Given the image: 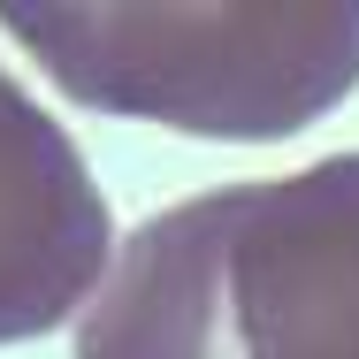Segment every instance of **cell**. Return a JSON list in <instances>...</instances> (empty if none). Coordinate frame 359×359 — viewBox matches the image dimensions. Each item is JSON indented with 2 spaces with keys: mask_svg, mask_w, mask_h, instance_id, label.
<instances>
[{
  "mask_svg": "<svg viewBox=\"0 0 359 359\" xmlns=\"http://www.w3.org/2000/svg\"><path fill=\"white\" fill-rule=\"evenodd\" d=\"M0 23L76 107L199 138H290L359 84V0H0Z\"/></svg>",
  "mask_w": 359,
  "mask_h": 359,
  "instance_id": "6da1fadb",
  "label": "cell"
},
{
  "mask_svg": "<svg viewBox=\"0 0 359 359\" xmlns=\"http://www.w3.org/2000/svg\"><path fill=\"white\" fill-rule=\"evenodd\" d=\"M115 260V222L69 130L0 69V344L62 329Z\"/></svg>",
  "mask_w": 359,
  "mask_h": 359,
  "instance_id": "3957f363",
  "label": "cell"
},
{
  "mask_svg": "<svg viewBox=\"0 0 359 359\" xmlns=\"http://www.w3.org/2000/svg\"><path fill=\"white\" fill-rule=\"evenodd\" d=\"M222 329L237 359H359V153L222 184Z\"/></svg>",
  "mask_w": 359,
  "mask_h": 359,
  "instance_id": "7a4b0ae2",
  "label": "cell"
},
{
  "mask_svg": "<svg viewBox=\"0 0 359 359\" xmlns=\"http://www.w3.org/2000/svg\"><path fill=\"white\" fill-rule=\"evenodd\" d=\"M222 222L229 199L199 191L130 229L92 290L76 359H237L222 329Z\"/></svg>",
  "mask_w": 359,
  "mask_h": 359,
  "instance_id": "277c9868",
  "label": "cell"
}]
</instances>
